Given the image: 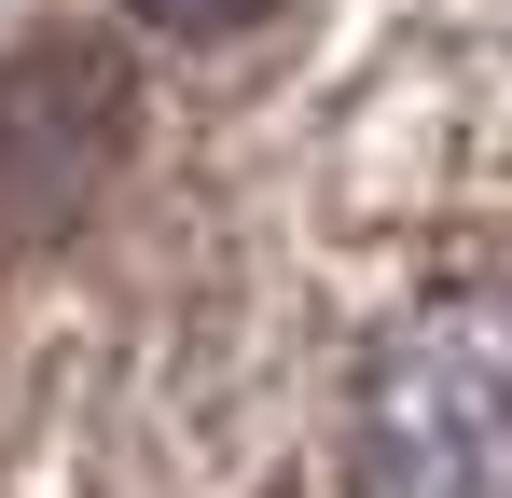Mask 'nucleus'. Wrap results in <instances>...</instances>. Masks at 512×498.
<instances>
[{
    "label": "nucleus",
    "mask_w": 512,
    "mask_h": 498,
    "mask_svg": "<svg viewBox=\"0 0 512 498\" xmlns=\"http://www.w3.org/2000/svg\"><path fill=\"white\" fill-rule=\"evenodd\" d=\"M360 498H512V277L388 332L360 388Z\"/></svg>",
    "instance_id": "f257e3e1"
},
{
    "label": "nucleus",
    "mask_w": 512,
    "mask_h": 498,
    "mask_svg": "<svg viewBox=\"0 0 512 498\" xmlns=\"http://www.w3.org/2000/svg\"><path fill=\"white\" fill-rule=\"evenodd\" d=\"M97 125H111V70L70 56V42L0 83V236H42L97 180Z\"/></svg>",
    "instance_id": "f03ea898"
},
{
    "label": "nucleus",
    "mask_w": 512,
    "mask_h": 498,
    "mask_svg": "<svg viewBox=\"0 0 512 498\" xmlns=\"http://www.w3.org/2000/svg\"><path fill=\"white\" fill-rule=\"evenodd\" d=\"M153 28H250V14H277V0H139Z\"/></svg>",
    "instance_id": "7ed1b4c3"
}]
</instances>
